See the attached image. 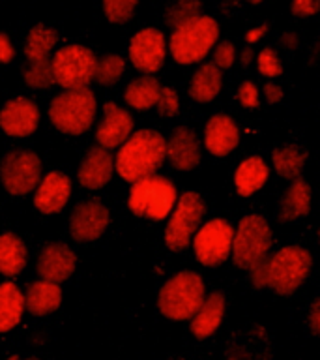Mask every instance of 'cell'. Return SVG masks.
I'll return each mask as SVG.
<instances>
[{
	"label": "cell",
	"instance_id": "cell-1",
	"mask_svg": "<svg viewBox=\"0 0 320 360\" xmlns=\"http://www.w3.org/2000/svg\"><path fill=\"white\" fill-rule=\"evenodd\" d=\"M313 270V255L307 248L288 244L269 253L262 263L249 270L255 289H269L279 297H291L305 283Z\"/></svg>",
	"mask_w": 320,
	"mask_h": 360
},
{
	"label": "cell",
	"instance_id": "cell-2",
	"mask_svg": "<svg viewBox=\"0 0 320 360\" xmlns=\"http://www.w3.org/2000/svg\"><path fill=\"white\" fill-rule=\"evenodd\" d=\"M167 160V139L157 129H137L118 146L114 171L120 179L133 184L137 180L156 174Z\"/></svg>",
	"mask_w": 320,
	"mask_h": 360
},
{
	"label": "cell",
	"instance_id": "cell-3",
	"mask_svg": "<svg viewBox=\"0 0 320 360\" xmlns=\"http://www.w3.org/2000/svg\"><path fill=\"white\" fill-rule=\"evenodd\" d=\"M219 34L221 28L218 19L199 13L173 28L167 41L168 53L180 66L201 64L219 41Z\"/></svg>",
	"mask_w": 320,
	"mask_h": 360
},
{
	"label": "cell",
	"instance_id": "cell-4",
	"mask_svg": "<svg viewBox=\"0 0 320 360\" xmlns=\"http://www.w3.org/2000/svg\"><path fill=\"white\" fill-rule=\"evenodd\" d=\"M206 298V283L195 270H180L157 292V309L168 321H189Z\"/></svg>",
	"mask_w": 320,
	"mask_h": 360
},
{
	"label": "cell",
	"instance_id": "cell-5",
	"mask_svg": "<svg viewBox=\"0 0 320 360\" xmlns=\"http://www.w3.org/2000/svg\"><path fill=\"white\" fill-rule=\"evenodd\" d=\"M98 98L88 86L69 89L49 103V120L64 135H83L95 124Z\"/></svg>",
	"mask_w": 320,
	"mask_h": 360
},
{
	"label": "cell",
	"instance_id": "cell-6",
	"mask_svg": "<svg viewBox=\"0 0 320 360\" xmlns=\"http://www.w3.org/2000/svg\"><path fill=\"white\" fill-rule=\"evenodd\" d=\"M274 248V231L262 214H246L234 227L232 263L240 270H249L262 263Z\"/></svg>",
	"mask_w": 320,
	"mask_h": 360
},
{
	"label": "cell",
	"instance_id": "cell-7",
	"mask_svg": "<svg viewBox=\"0 0 320 360\" xmlns=\"http://www.w3.org/2000/svg\"><path fill=\"white\" fill-rule=\"evenodd\" d=\"M178 201V190L173 180L161 174H150L131 184L128 195V207L137 218L163 221L173 212Z\"/></svg>",
	"mask_w": 320,
	"mask_h": 360
},
{
	"label": "cell",
	"instance_id": "cell-8",
	"mask_svg": "<svg viewBox=\"0 0 320 360\" xmlns=\"http://www.w3.org/2000/svg\"><path fill=\"white\" fill-rule=\"evenodd\" d=\"M204 216H206V202L201 193L187 190L178 195V201L174 205L173 212L168 214L165 233H163L168 250L174 253L185 252L202 225Z\"/></svg>",
	"mask_w": 320,
	"mask_h": 360
},
{
	"label": "cell",
	"instance_id": "cell-9",
	"mask_svg": "<svg viewBox=\"0 0 320 360\" xmlns=\"http://www.w3.org/2000/svg\"><path fill=\"white\" fill-rule=\"evenodd\" d=\"M98 56L90 47L81 44H67L56 49L51 56V70L55 84L64 90L83 89L94 81Z\"/></svg>",
	"mask_w": 320,
	"mask_h": 360
},
{
	"label": "cell",
	"instance_id": "cell-10",
	"mask_svg": "<svg viewBox=\"0 0 320 360\" xmlns=\"http://www.w3.org/2000/svg\"><path fill=\"white\" fill-rule=\"evenodd\" d=\"M234 227L225 218H212L202 221L191 240L195 259L206 269H215L227 263L232 253Z\"/></svg>",
	"mask_w": 320,
	"mask_h": 360
},
{
	"label": "cell",
	"instance_id": "cell-11",
	"mask_svg": "<svg viewBox=\"0 0 320 360\" xmlns=\"http://www.w3.org/2000/svg\"><path fill=\"white\" fill-rule=\"evenodd\" d=\"M44 179V163L34 150H11L0 163V182L13 197L30 195Z\"/></svg>",
	"mask_w": 320,
	"mask_h": 360
},
{
	"label": "cell",
	"instance_id": "cell-12",
	"mask_svg": "<svg viewBox=\"0 0 320 360\" xmlns=\"http://www.w3.org/2000/svg\"><path fill=\"white\" fill-rule=\"evenodd\" d=\"M167 38L156 27L140 28L139 32L129 39V62L142 75H154L159 72L167 60Z\"/></svg>",
	"mask_w": 320,
	"mask_h": 360
},
{
	"label": "cell",
	"instance_id": "cell-13",
	"mask_svg": "<svg viewBox=\"0 0 320 360\" xmlns=\"http://www.w3.org/2000/svg\"><path fill=\"white\" fill-rule=\"evenodd\" d=\"M109 224H111V212L105 207V202H101L100 199H88L73 208L67 229L73 240L88 244L105 235Z\"/></svg>",
	"mask_w": 320,
	"mask_h": 360
},
{
	"label": "cell",
	"instance_id": "cell-14",
	"mask_svg": "<svg viewBox=\"0 0 320 360\" xmlns=\"http://www.w3.org/2000/svg\"><path fill=\"white\" fill-rule=\"evenodd\" d=\"M41 112L38 103L27 96H17L6 101L4 107L0 109V129L8 137H30L39 128Z\"/></svg>",
	"mask_w": 320,
	"mask_h": 360
},
{
	"label": "cell",
	"instance_id": "cell-15",
	"mask_svg": "<svg viewBox=\"0 0 320 360\" xmlns=\"http://www.w3.org/2000/svg\"><path fill=\"white\" fill-rule=\"evenodd\" d=\"M135 122L131 112L114 101H107L101 111L100 122L95 124V143L107 150H114L133 134Z\"/></svg>",
	"mask_w": 320,
	"mask_h": 360
},
{
	"label": "cell",
	"instance_id": "cell-16",
	"mask_svg": "<svg viewBox=\"0 0 320 360\" xmlns=\"http://www.w3.org/2000/svg\"><path fill=\"white\" fill-rule=\"evenodd\" d=\"M77 269V253L64 242H49L41 248L36 261V272L41 280L64 283Z\"/></svg>",
	"mask_w": 320,
	"mask_h": 360
},
{
	"label": "cell",
	"instance_id": "cell-17",
	"mask_svg": "<svg viewBox=\"0 0 320 360\" xmlns=\"http://www.w3.org/2000/svg\"><path fill=\"white\" fill-rule=\"evenodd\" d=\"M72 179L62 171H49L34 190V207L45 216H55L66 208L72 197Z\"/></svg>",
	"mask_w": 320,
	"mask_h": 360
},
{
	"label": "cell",
	"instance_id": "cell-18",
	"mask_svg": "<svg viewBox=\"0 0 320 360\" xmlns=\"http://www.w3.org/2000/svg\"><path fill=\"white\" fill-rule=\"evenodd\" d=\"M204 148L213 158H227L240 145V128L230 115L215 112L204 124Z\"/></svg>",
	"mask_w": 320,
	"mask_h": 360
},
{
	"label": "cell",
	"instance_id": "cell-19",
	"mask_svg": "<svg viewBox=\"0 0 320 360\" xmlns=\"http://www.w3.org/2000/svg\"><path fill=\"white\" fill-rule=\"evenodd\" d=\"M202 146L199 135L189 126H176L167 137V160L176 171L189 173L199 167Z\"/></svg>",
	"mask_w": 320,
	"mask_h": 360
},
{
	"label": "cell",
	"instance_id": "cell-20",
	"mask_svg": "<svg viewBox=\"0 0 320 360\" xmlns=\"http://www.w3.org/2000/svg\"><path fill=\"white\" fill-rule=\"evenodd\" d=\"M114 174V156L103 146H92L79 163L77 180L84 190L95 191L105 188Z\"/></svg>",
	"mask_w": 320,
	"mask_h": 360
},
{
	"label": "cell",
	"instance_id": "cell-21",
	"mask_svg": "<svg viewBox=\"0 0 320 360\" xmlns=\"http://www.w3.org/2000/svg\"><path fill=\"white\" fill-rule=\"evenodd\" d=\"M227 311V298L221 291H213L206 295L201 308L189 319V330L196 340H208L219 330Z\"/></svg>",
	"mask_w": 320,
	"mask_h": 360
},
{
	"label": "cell",
	"instance_id": "cell-22",
	"mask_svg": "<svg viewBox=\"0 0 320 360\" xmlns=\"http://www.w3.org/2000/svg\"><path fill=\"white\" fill-rule=\"evenodd\" d=\"M313 208V190L307 180L294 179L283 191L279 201V221L283 224H294L300 219L307 218Z\"/></svg>",
	"mask_w": 320,
	"mask_h": 360
},
{
	"label": "cell",
	"instance_id": "cell-23",
	"mask_svg": "<svg viewBox=\"0 0 320 360\" xmlns=\"http://www.w3.org/2000/svg\"><path fill=\"white\" fill-rule=\"evenodd\" d=\"M268 162L262 156H249L238 163L234 171V188L240 197H251L260 191L269 180Z\"/></svg>",
	"mask_w": 320,
	"mask_h": 360
},
{
	"label": "cell",
	"instance_id": "cell-24",
	"mask_svg": "<svg viewBox=\"0 0 320 360\" xmlns=\"http://www.w3.org/2000/svg\"><path fill=\"white\" fill-rule=\"evenodd\" d=\"M62 300H64V292L60 289V283L41 280V278L32 281L25 291V304L34 317L51 315L60 308Z\"/></svg>",
	"mask_w": 320,
	"mask_h": 360
},
{
	"label": "cell",
	"instance_id": "cell-25",
	"mask_svg": "<svg viewBox=\"0 0 320 360\" xmlns=\"http://www.w3.org/2000/svg\"><path fill=\"white\" fill-rule=\"evenodd\" d=\"M223 90V72L213 62H202L191 75L187 94L196 103H210Z\"/></svg>",
	"mask_w": 320,
	"mask_h": 360
},
{
	"label": "cell",
	"instance_id": "cell-26",
	"mask_svg": "<svg viewBox=\"0 0 320 360\" xmlns=\"http://www.w3.org/2000/svg\"><path fill=\"white\" fill-rule=\"evenodd\" d=\"M25 292L13 281L0 283V334L11 332L25 315Z\"/></svg>",
	"mask_w": 320,
	"mask_h": 360
},
{
	"label": "cell",
	"instance_id": "cell-27",
	"mask_svg": "<svg viewBox=\"0 0 320 360\" xmlns=\"http://www.w3.org/2000/svg\"><path fill=\"white\" fill-rule=\"evenodd\" d=\"M161 83L154 75H140L131 79L124 89V101L129 109L135 111H150L159 100Z\"/></svg>",
	"mask_w": 320,
	"mask_h": 360
},
{
	"label": "cell",
	"instance_id": "cell-28",
	"mask_svg": "<svg viewBox=\"0 0 320 360\" xmlns=\"http://www.w3.org/2000/svg\"><path fill=\"white\" fill-rule=\"evenodd\" d=\"M28 261L27 244L15 233L0 235V274L6 278H17Z\"/></svg>",
	"mask_w": 320,
	"mask_h": 360
},
{
	"label": "cell",
	"instance_id": "cell-29",
	"mask_svg": "<svg viewBox=\"0 0 320 360\" xmlns=\"http://www.w3.org/2000/svg\"><path fill=\"white\" fill-rule=\"evenodd\" d=\"M58 44V32L49 25L38 22L27 32L25 44H22V55L27 62L32 60H49L55 53Z\"/></svg>",
	"mask_w": 320,
	"mask_h": 360
},
{
	"label": "cell",
	"instance_id": "cell-30",
	"mask_svg": "<svg viewBox=\"0 0 320 360\" xmlns=\"http://www.w3.org/2000/svg\"><path fill=\"white\" fill-rule=\"evenodd\" d=\"M305 163H307V152L296 145H283L272 152V169L281 179H300Z\"/></svg>",
	"mask_w": 320,
	"mask_h": 360
},
{
	"label": "cell",
	"instance_id": "cell-31",
	"mask_svg": "<svg viewBox=\"0 0 320 360\" xmlns=\"http://www.w3.org/2000/svg\"><path fill=\"white\" fill-rule=\"evenodd\" d=\"M124 73H126V60H124V56L111 53V55L98 58L94 81L100 86H112V84H116L122 79Z\"/></svg>",
	"mask_w": 320,
	"mask_h": 360
},
{
	"label": "cell",
	"instance_id": "cell-32",
	"mask_svg": "<svg viewBox=\"0 0 320 360\" xmlns=\"http://www.w3.org/2000/svg\"><path fill=\"white\" fill-rule=\"evenodd\" d=\"M22 81L28 89L34 90H45L49 89L51 84H55L53 70H51V58L49 60L27 62V66L22 68Z\"/></svg>",
	"mask_w": 320,
	"mask_h": 360
},
{
	"label": "cell",
	"instance_id": "cell-33",
	"mask_svg": "<svg viewBox=\"0 0 320 360\" xmlns=\"http://www.w3.org/2000/svg\"><path fill=\"white\" fill-rule=\"evenodd\" d=\"M139 0H101V8L107 21L112 25H124L133 17Z\"/></svg>",
	"mask_w": 320,
	"mask_h": 360
},
{
	"label": "cell",
	"instance_id": "cell-34",
	"mask_svg": "<svg viewBox=\"0 0 320 360\" xmlns=\"http://www.w3.org/2000/svg\"><path fill=\"white\" fill-rule=\"evenodd\" d=\"M257 70L258 73L266 79H277L283 75L285 68H283V60L277 55V51L274 47H264L257 55Z\"/></svg>",
	"mask_w": 320,
	"mask_h": 360
},
{
	"label": "cell",
	"instance_id": "cell-35",
	"mask_svg": "<svg viewBox=\"0 0 320 360\" xmlns=\"http://www.w3.org/2000/svg\"><path fill=\"white\" fill-rule=\"evenodd\" d=\"M201 13V0H174L167 10L168 27H178L180 22Z\"/></svg>",
	"mask_w": 320,
	"mask_h": 360
},
{
	"label": "cell",
	"instance_id": "cell-36",
	"mask_svg": "<svg viewBox=\"0 0 320 360\" xmlns=\"http://www.w3.org/2000/svg\"><path fill=\"white\" fill-rule=\"evenodd\" d=\"M157 115L163 118H174L180 112V96L173 86H161L159 100L156 103Z\"/></svg>",
	"mask_w": 320,
	"mask_h": 360
},
{
	"label": "cell",
	"instance_id": "cell-37",
	"mask_svg": "<svg viewBox=\"0 0 320 360\" xmlns=\"http://www.w3.org/2000/svg\"><path fill=\"white\" fill-rule=\"evenodd\" d=\"M236 58H238V53H236L234 44L229 41V39L218 41L215 47L212 49V62L221 70V72L230 70V68L234 66Z\"/></svg>",
	"mask_w": 320,
	"mask_h": 360
},
{
	"label": "cell",
	"instance_id": "cell-38",
	"mask_svg": "<svg viewBox=\"0 0 320 360\" xmlns=\"http://www.w3.org/2000/svg\"><path fill=\"white\" fill-rule=\"evenodd\" d=\"M236 100L247 111H255L260 105V90L253 81H241L236 90Z\"/></svg>",
	"mask_w": 320,
	"mask_h": 360
},
{
	"label": "cell",
	"instance_id": "cell-39",
	"mask_svg": "<svg viewBox=\"0 0 320 360\" xmlns=\"http://www.w3.org/2000/svg\"><path fill=\"white\" fill-rule=\"evenodd\" d=\"M291 11L292 15L300 17V19L313 17L320 11V0H292Z\"/></svg>",
	"mask_w": 320,
	"mask_h": 360
},
{
	"label": "cell",
	"instance_id": "cell-40",
	"mask_svg": "<svg viewBox=\"0 0 320 360\" xmlns=\"http://www.w3.org/2000/svg\"><path fill=\"white\" fill-rule=\"evenodd\" d=\"M262 96L264 100H266V103H269V105H277V103H281L283 98H285V90H283V86H281L279 83L268 81V83L264 84Z\"/></svg>",
	"mask_w": 320,
	"mask_h": 360
},
{
	"label": "cell",
	"instance_id": "cell-41",
	"mask_svg": "<svg viewBox=\"0 0 320 360\" xmlns=\"http://www.w3.org/2000/svg\"><path fill=\"white\" fill-rule=\"evenodd\" d=\"M15 58V45L6 32H0V64H11Z\"/></svg>",
	"mask_w": 320,
	"mask_h": 360
},
{
	"label": "cell",
	"instance_id": "cell-42",
	"mask_svg": "<svg viewBox=\"0 0 320 360\" xmlns=\"http://www.w3.org/2000/svg\"><path fill=\"white\" fill-rule=\"evenodd\" d=\"M307 325L309 330L313 332L314 336L320 338V297L314 298L307 311Z\"/></svg>",
	"mask_w": 320,
	"mask_h": 360
},
{
	"label": "cell",
	"instance_id": "cell-43",
	"mask_svg": "<svg viewBox=\"0 0 320 360\" xmlns=\"http://www.w3.org/2000/svg\"><path fill=\"white\" fill-rule=\"evenodd\" d=\"M268 30H269L268 22H262V25H257V27L249 28V30L246 32V44L247 45L258 44V41L268 34Z\"/></svg>",
	"mask_w": 320,
	"mask_h": 360
},
{
	"label": "cell",
	"instance_id": "cell-44",
	"mask_svg": "<svg viewBox=\"0 0 320 360\" xmlns=\"http://www.w3.org/2000/svg\"><path fill=\"white\" fill-rule=\"evenodd\" d=\"M281 45L285 47V49H296L298 45H300V38H298L296 32H285L281 36Z\"/></svg>",
	"mask_w": 320,
	"mask_h": 360
},
{
	"label": "cell",
	"instance_id": "cell-45",
	"mask_svg": "<svg viewBox=\"0 0 320 360\" xmlns=\"http://www.w3.org/2000/svg\"><path fill=\"white\" fill-rule=\"evenodd\" d=\"M255 60V53H253L251 47H246V49H241L240 53V64L241 68H249Z\"/></svg>",
	"mask_w": 320,
	"mask_h": 360
},
{
	"label": "cell",
	"instance_id": "cell-46",
	"mask_svg": "<svg viewBox=\"0 0 320 360\" xmlns=\"http://www.w3.org/2000/svg\"><path fill=\"white\" fill-rule=\"evenodd\" d=\"M247 2H249V4H253V6H258V4H262L264 0H247Z\"/></svg>",
	"mask_w": 320,
	"mask_h": 360
},
{
	"label": "cell",
	"instance_id": "cell-47",
	"mask_svg": "<svg viewBox=\"0 0 320 360\" xmlns=\"http://www.w3.org/2000/svg\"><path fill=\"white\" fill-rule=\"evenodd\" d=\"M6 360H21V359H19L17 354H11V356H8V359H6Z\"/></svg>",
	"mask_w": 320,
	"mask_h": 360
},
{
	"label": "cell",
	"instance_id": "cell-48",
	"mask_svg": "<svg viewBox=\"0 0 320 360\" xmlns=\"http://www.w3.org/2000/svg\"><path fill=\"white\" fill-rule=\"evenodd\" d=\"M27 360H39V359H27Z\"/></svg>",
	"mask_w": 320,
	"mask_h": 360
},
{
	"label": "cell",
	"instance_id": "cell-49",
	"mask_svg": "<svg viewBox=\"0 0 320 360\" xmlns=\"http://www.w3.org/2000/svg\"><path fill=\"white\" fill-rule=\"evenodd\" d=\"M319 236H320V227H319Z\"/></svg>",
	"mask_w": 320,
	"mask_h": 360
}]
</instances>
